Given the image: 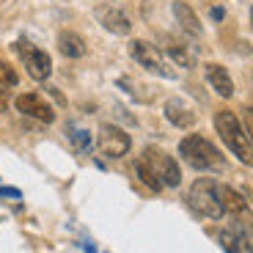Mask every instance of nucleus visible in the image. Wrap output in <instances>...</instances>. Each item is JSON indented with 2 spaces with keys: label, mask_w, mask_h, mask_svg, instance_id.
<instances>
[{
  "label": "nucleus",
  "mask_w": 253,
  "mask_h": 253,
  "mask_svg": "<svg viewBox=\"0 0 253 253\" xmlns=\"http://www.w3.org/2000/svg\"><path fill=\"white\" fill-rule=\"evenodd\" d=\"M96 17H99V22L108 28L110 33H119V36H126V33H129V28H132V22L126 19V14L119 11V8L102 6V8H96Z\"/></svg>",
  "instance_id": "nucleus-9"
},
{
  "label": "nucleus",
  "mask_w": 253,
  "mask_h": 253,
  "mask_svg": "<svg viewBox=\"0 0 253 253\" xmlns=\"http://www.w3.org/2000/svg\"><path fill=\"white\" fill-rule=\"evenodd\" d=\"M129 146H132V140H129V135L121 126H113V124L99 126V152L105 157H113V160L124 157L129 152Z\"/></svg>",
  "instance_id": "nucleus-7"
},
{
  "label": "nucleus",
  "mask_w": 253,
  "mask_h": 253,
  "mask_svg": "<svg viewBox=\"0 0 253 253\" xmlns=\"http://www.w3.org/2000/svg\"><path fill=\"white\" fill-rule=\"evenodd\" d=\"M8 108V96H6V88H0V110Z\"/></svg>",
  "instance_id": "nucleus-21"
},
{
  "label": "nucleus",
  "mask_w": 253,
  "mask_h": 253,
  "mask_svg": "<svg viewBox=\"0 0 253 253\" xmlns=\"http://www.w3.org/2000/svg\"><path fill=\"white\" fill-rule=\"evenodd\" d=\"M129 55H132L143 69L154 72V75H160V77H173V75H176V72L165 63L163 52H160L154 44H149V42H140V39H138V42H132V44H129Z\"/></svg>",
  "instance_id": "nucleus-4"
},
{
  "label": "nucleus",
  "mask_w": 253,
  "mask_h": 253,
  "mask_svg": "<svg viewBox=\"0 0 253 253\" xmlns=\"http://www.w3.org/2000/svg\"><path fill=\"white\" fill-rule=\"evenodd\" d=\"M217 196H220V204H223L226 212H231V215H237V217H253V215H248V201L237 193V190L226 187V184H217Z\"/></svg>",
  "instance_id": "nucleus-10"
},
{
  "label": "nucleus",
  "mask_w": 253,
  "mask_h": 253,
  "mask_svg": "<svg viewBox=\"0 0 253 253\" xmlns=\"http://www.w3.org/2000/svg\"><path fill=\"white\" fill-rule=\"evenodd\" d=\"M0 85H17V72L6 61H0Z\"/></svg>",
  "instance_id": "nucleus-18"
},
{
  "label": "nucleus",
  "mask_w": 253,
  "mask_h": 253,
  "mask_svg": "<svg viewBox=\"0 0 253 253\" xmlns=\"http://www.w3.org/2000/svg\"><path fill=\"white\" fill-rule=\"evenodd\" d=\"M135 173H138V176H140V182H143L149 190H154V193H157V190L163 187V182H160V176L152 171V168H149V163H146L143 157H140L138 163H135Z\"/></svg>",
  "instance_id": "nucleus-16"
},
{
  "label": "nucleus",
  "mask_w": 253,
  "mask_h": 253,
  "mask_svg": "<svg viewBox=\"0 0 253 253\" xmlns=\"http://www.w3.org/2000/svg\"><path fill=\"white\" fill-rule=\"evenodd\" d=\"M207 80H209V85H212L220 96H231V94H234V83H231L228 72L223 69L220 63H207Z\"/></svg>",
  "instance_id": "nucleus-12"
},
{
  "label": "nucleus",
  "mask_w": 253,
  "mask_h": 253,
  "mask_svg": "<svg viewBox=\"0 0 253 253\" xmlns=\"http://www.w3.org/2000/svg\"><path fill=\"white\" fill-rule=\"evenodd\" d=\"M58 50L66 58H83L85 55V42H83V36H77V33L63 31L61 36H58Z\"/></svg>",
  "instance_id": "nucleus-14"
},
{
  "label": "nucleus",
  "mask_w": 253,
  "mask_h": 253,
  "mask_svg": "<svg viewBox=\"0 0 253 253\" xmlns=\"http://www.w3.org/2000/svg\"><path fill=\"white\" fill-rule=\"evenodd\" d=\"M17 52H19V58H22L28 75H31L33 80H47V77H50L52 61L44 50H39V47H33L31 42L22 39V42H17Z\"/></svg>",
  "instance_id": "nucleus-6"
},
{
  "label": "nucleus",
  "mask_w": 253,
  "mask_h": 253,
  "mask_svg": "<svg viewBox=\"0 0 253 253\" xmlns=\"http://www.w3.org/2000/svg\"><path fill=\"white\" fill-rule=\"evenodd\" d=\"M72 140H75V146L80 149V152H88L91 149V135L85 132V129H72Z\"/></svg>",
  "instance_id": "nucleus-17"
},
{
  "label": "nucleus",
  "mask_w": 253,
  "mask_h": 253,
  "mask_svg": "<svg viewBox=\"0 0 253 253\" xmlns=\"http://www.w3.org/2000/svg\"><path fill=\"white\" fill-rule=\"evenodd\" d=\"M187 201L193 207V212H198L201 217H209V220H220L226 215L220 196H217V184L212 179H196L187 193Z\"/></svg>",
  "instance_id": "nucleus-3"
},
{
  "label": "nucleus",
  "mask_w": 253,
  "mask_h": 253,
  "mask_svg": "<svg viewBox=\"0 0 253 253\" xmlns=\"http://www.w3.org/2000/svg\"><path fill=\"white\" fill-rule=\"evenodd\" d=\"M245 132L253 143V108H245Z\"/></svg>",
  "instance_id": "nucleus-19"
},
{
  "label": "nucleus",
  "mask_w": 253,
  "mask_h": 253,
  "mask_svg": "<svg viewBox=\"0 0 253 253\" xmlns=\"http://www.w3.org/2000/svg\"><path fill=\"white\" fill-rule=\"evenodd\" d=\"M251 22H253V8H251Z\"/></svg>",
  "instance_id": "nucleus-22"
},
{
  "label": "nucleus",
  "mask_w": 253,
  "mask_h": 253,
  "mask_svg": "<svg viewBox=\"0 0 253 253\" xmlns=\"http://www.w3.org/2000/svg\"><path fill=\"white\" fill-rule=\"evenodd\" d=\"M215 126H217V132H220V138L226 140V146L237 154V160L245 165H253V143L248 138L245 126L237 121V116L231 110H220L215 116Z\"/></svg>",
  "instance_id": "nucleus-1"
},
{
  "label": "nucleus",
  "mask_w": 253,
  "mask_h": 253,
  "mask_svg": "<svg viewBox=\"0 0 253 253\" xmlns=\"http://www.w3.org/2000/svg\"><path fill=\"white\" fill-rule=\"evenodd\" d=\"M179 154L196 171H220L223 168V154L207 138H201V135H187L179 143Z\"/></svg>",
  "instance_id": "nucleus-2"
},
{
  "label": "nucleus",
  "mask_w": 253,
  "mask_h": 253,
  "mask_svg": "<svg viewBox=\"0 0 253 253\" xmlns=\"http://www.w3.org/2000/svg\"><path fill=\"white\" fill-rule=\"evenodd\" d=\"M173 17H176V22L182 25V31L184 33H190V36H201V22H198V17H196V11L184 3V0H176L173 3Z\"/></svg>",
  "instance_id": "nucleus-11"
},
{
  "label": "nucleus",
  "mask_w": 253,
  "mask_h": 253,
  "mask_svg": "<svg viewBox=\"0 0 253 253\" xmlns=\"http://www.w3.org/2000/svg\"><path fill=\"white\" fill-rule=\"evenodd\" d=\"M0 198H22V193L14 187H0Z\"/></svg>",
  "instance_id": "nucleus-20"
},
{
  "label": "nucleus",
  "mask_w": 253,
  "mask_h": 253,
  "mask_svg": "<svg viewBox=\"0 0 253 253\" xmlns=\"http://www.w3.org/2000/svg\"><path fill=\"white\" fill-rule=\"evenodd\" d=\"M143 160L149 163V168H152V171L160 176V182H163V184H168V187H176V184L182 182V171H179L176 160L168 157L165 152H160V149L149 146V149L143 152Z\"/></svg>",
  "instance_id": "nucleus-5"
},
{
  "label": "nucleus",
  "mask_w": 253,
  "mask_h": 253,
  "mask_svg": "<svg viewBox=\"0 0 253 253\" xmlns=\"http://www.w3.org/2000/svg\"><path fill=\"white\" fill-rule=\"evenodd\" d=\"M17 110L22 116H31V119L44 121V124H52V121H55V110H52L39 94H22V96H17Z\"/></svg>",
  "instance_id": "nucleus-8"
},
{
  "label": "nucleus",
  "mask_w": 253,
  "mask_h": 253,
  "mask_svg": "<svg viewBox=\"0 0 253 253\" xmlns=\"http://www.w3.org/2000/svg\"><path fill=\"white\" fill-rule=\"evenodd\" d=\"M168 44H165V50H168V55L173 58V61L179 63V66H184V69H190L193 63H196V58H193V52L187 50V47L182 44V42H176V39H165Z\"/></svg>",
  "instance_id": "nucleus-15"
},
{
  "label": "nucleus",
  "mask_w": 253,
  "mask_h": 253,
  "mask_svg": "<svg viewBox=\"0 0 253 253\" xmlns=\"http://www.w3.org/2000/svg\"><path fill=\"white\" fill-rule=\"evenodd\" d=\"M165 116H168L171 124L182 126V129H187V126L196 124V113H193L184 102H176V99H171L168 105H165Z\"/></svg>",
  "instance_id": "nucleus-13"
}]
</instances>
